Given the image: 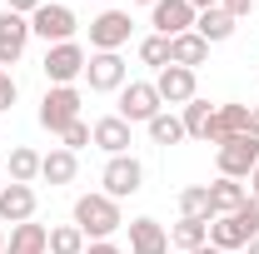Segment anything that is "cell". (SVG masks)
<instances>
[{"instance_id":"obj_1","label":"cell","mask_w":259,"mask_h":254,"mask_svg":"<svg viewBox=\"0 0 259 254\" xmlns=\"http://www.w3.org/2000/svg\"><path fill=\"white\" fill-rule=\"evenodd\" d=\"M70 224H80L85 239H110L115 229H125V215H120V199H110L105 190H90V194L75 199Z\"/></svg>"},{"instance_id":"obj_2","label":"cell","mask_w":259,"mask_h":254,"mask_svg":"<svg viewBox=\"0 0 259 254\" xmlns=\"http://www.w3.org/2000/svg\"><path fill=\"white\" fill-rule=\"evenodd\" d=\"M80 80H85L95 95H120V90L130 85V65L120 60V50H90Z\"/></svg>"},{"instance_id":"obj_3","label":"cell","mask_w":259,"mask_h":254,"mask_svg":"<svg viewBox=\"0 0 259 254\" xmlns=\"http://www.w3.org/2000/svg\"><path fill=\"white\" fill-rule=\"evenodd\" d=\"M80 105H85L80 85H50L45 100H40V125L50 130V135H65V130L80 120Z\"/></svg>"},{"instance_id":"obj_4","label":"cell","mask_w":259,"mask_h":254,"mask_svg":"<svg viewBox=\"0 0 259 254\" xmlns=\"http://www.w3.org/2000/svg\"><path fill=\"white\" fill-rule=\"evenodd\" d=\"M214 164H220V175L225 180H249L259 164V140L254 135H229L214 145Z\"/></svg>"},{"instance_id":"obj_5","label":"cell","mask_w":259,"mask_h":254,"mask_svg":"<svg viewBox=\"0 0 259 254\" xmlns=\"http://www.w3.org/2000/svg\"><path fill=\"white\" fill-rule=\"evenodd\" d=\"M164 110V100H160V90H155V80H130L125 90H120V120L125 125H150L155 115Z\"/></svg>"},{"instance_id":"obj_6","label":"cell","mask_w":259,"mask_h":254,"mask_svg":"<svg viewBox=\"0 0 259 254\" xmlns=\"http://www.w3.org/2000/svg\"><path fill=\"white\" fill-rule=\"evenodd\" d=\"M100 185L110 199H130V194L145 190V164L135 155H110L105 159V170H100Z\"/></svg>"},{"instance_id":"obj_7","label":"cell","mask_w":259,"mask_h":254,"mask_svg":"<svg viewBox=\"0 0 259 254\" xmlns=\"http://www.w3.org/2000/svg\"><path fill=\"white\" fill-rule=\"evenodd\" d=\"M85 60H90V50H85L80 40L45 45V80H50V85H75V80L85 75Z\"/></svg>"},{"instance_id":"obj_8","label":"cell","mask_w":259,"mask_h":254,"mask_svg":"<svg viewBox=\"0 0 259 254\" xmlns=\"http://www.w3.org/2000/svg\"><path fill=\"white\" fill-rule=\"evenodd\" d=\"M75 30H80L75 10H70V5H55V0H45L30 15V35H40L45 45H65V40H75Z\"/></svg>"},{"instance_id":"obj_9","label":"cell","mask_w":259,"mask_h":254,"mask_svg":"<svg viewBox=\"0 0 259 254\" xmlns=\"http://www.w3.org/2000/svg\"><path fill=\"white\" fill-rule=\"evenodd\" d=\"M130 30H135L130 10H100L90 20V50H120L130 45Z\"/></svg>"},{"instance_id":"obj_10","label":"cell","mask_w":259,"mask_h":254,"mask_svg":"<svg viewBox=\"0 0 259 254\" xmlns=\"http://www.w3.org/2000/svg\"><path fill=\"white\" fill-rule=\"evenodd\" d=\"M155 90H160L164 110L169 105H190L194 95H199V80H194V70H185V65H164V70H155Z\"/></svg>"},{"instance_id":"obj_11","label":"cell","mask_w":259,"mask_h":254,"mask_svg":"<svg viewBox=\"0 0 259 254\" xmlns=\"http://www.w3.org/2000/svg\"><path fill=\"white\" fill-rule=\"evenodd\" d=\"M150 25H155V35L175 40V35L194 30V5L190 0H155L150 5Z\"/></svg>"},{"instance_id":"obj_12","label":"cell","mask_w":259,"mask_h":254,"mask_svg":"<svg viewBox=\"0 0 259 254\" xmlns=\"http://www.w3.org/2000/svg\"><path fill=\"white\" fill-rule=\"evenodd\" d=\"M30 45V15H15V10H0V70L15 65Z\"/></svg>"},{"instance_id":"obj_13","label":"cell","mask_w":259,"mask_h":254,"mask_svg":"<svg viewBox=\"0 0 259 254\" xmlns=\"http://www.w3.org/2000/svg\"><path fill=\"white\" fill-rule=\"evenodd\" d=\"M125 229H130V254H169V224L140 215V220H130Z\"/></svg>"},{"instance_id":"obj_14","label":"cell","mask_w":259,"mask_h":254,"mask_svg":"<svg viewBox=\"0 0 259 254\" xmlns=\"http://www.w3.org/2000/svg\"><path fill=\"white\" fill-rule=\"evenodd\" d=\"M35 209H40L35 185H5L0 190V224H25L35 220Z\"/></svg>"},{"instance_id":"obj_15","label":"cell","mask_w":259,"mask_h":254,"mask_svg":"<svg viewBox=\"0 0 259 254\" xmlns=\"http://www.w3.org/2000/svg\"><path fill=\"white\" fill-rule=\"evenodd\" d=\"M90 140H95L105 155H130V145H135V125H125L120 115H105L90 125Z\"/></svg>"},{"instance_id":"obj_16","label":"cell","mask_w":259,"mask_h":254,"mask_svg":"<svg viewBox=\"0 0 259 254\" xmlns=\"http://www.w3.org/2000/svg\"><path fill=\"white\" fill-rule=\"evenodd\" d=\"M5 254H50V229L35 224V220L15 224V229L5 234Z\"/></svg>"},{"instance_id":"obj_17","label":"cell","mask_w":259,"mask_h":254,"mask_svg":"<svg viewBox=\"0 0 259 254\" xmlns=\"http://www.w3.org/2000/svg\"><path fill=\"white\" fill-rule=\"evenodd\" d=\"M75 175H80V159H75V150L55 145L50 155H40V180H45V185H75Z\"/></svg>"},{"instance_id":"obj_18","label":"cell","mask_w":259,"mask_h":254,"mask_svg":"<svg viewBox=\"0 0 259 254\" xmlns=\"http://www.w3.org/2000/svg\"><path fill=\"white\" fill-rule=\"evenodd\" d=\"M234 25H239V20L229 15L225 5H214V10H199V15H194V35H199L204 45H220V40H229V35H234Z\"/></svg>"},{"instance_id":"obj_19","label":"cell","mask_w":259,"mask_h":254,"mask_svg":"<svg viewBox=\"0 0 259 254\" xmlns=\"http://www.w3.org/2000/svg\"><path fill=\"white\" fill-rule=\"evenodd\" d=\"M214 110L220 105H209V100H199L194 95L185 110H180V120H185V140H204L209 145V130H214Z\"/></svg>"},{"instance_id":"obj_20","label":"cell","mask_w":259,"mask_h":254,"mask_svg":"<svg viewBox=\"0 0 259 254\" xmlns=\"http://www.w3.org/2000/svg\"><path fill=\"white\" fill-rule=\"evenodd\" d=\"M229 135H249V105H220L214 110V130H209V145H220Z\"/></svg>"},{"instance_id":"obj_21","label":"cell","mask_w":259,"mask_h":254,"mask_svg":"<svg viewBox=\"0 0 259 254\" xmlns=\"http://www.w3.org/2000/svg\"><path fill=\"white\" fill-rule=\"evenodd\" d=\"M209 244H214V249L239 254L244 244H249V234L239 229V220H234V215H214V220H209Z\"/></svg>"},{"instance_id":"obj_22","label":"cell","mask_w":259,"mask_h":254,"mask_svg":"<svg viewBox=\"0 0 259 254\" xmlns=\"http://www.w3.org/2000/svg\"><path fill=\"white\" fill-rule=\"evenodd\" d=\"M199 244H209V220H180V224H169V249L194 254Z\"/></svg>"},{"instance_id":"obj_23","label":"cell","mask_w":259,"mask_h":254,"mask_svg":"<svg viewBox=\"0 0 259 254\" xmlns=\"http://www.w3.org/2000/svg\"><path fill=\"white\" fill-rule=\"evenodd\" d=\"M204 60H209V45H204L194 30H185V35H175V40H169V65L194 70V65H204Z\"/></svg>"},{"instance_id":"obj_24","label":"cell","mask_w":259,"mask_h":254,"mask_svg":"<svg viewBox=\"0 0 259 254\" xmlns=\"http://www.w3.org/2000/svg\"><path fill=\"white\" fill-rule=\"evenodd\" d=\"M244 199H249V190H244L239 180H225V175H220V180L209 185V209H214V215H234Z\"/></svg>"},{"instance_id":"obj_25","label":"cell","mask_w":259,"mask_h":254,"mask_svg":"<svg viewBox=\"0 0 259 254\" xmlns=\"http://www.w3.org/2000/svg\"><path fill=\"white\" fill-rule=\"evenodd\" d=\"M35 180H40V150L15 145L10 150V185H35Z\"/></svg>"},{"instance_id":"obj_26","label":"cell","mask_w":259,"mask_h":254,"mask_svg":"<svg viewBox=\"0 0 259 254\" xmlns=\"http://www.w3.org/2000/svg\"><path fill=\"white\" fill-rule=\"evenodd\" d=\"M180 220H214V209H209V185H185V190H180Z\"/></svg>"},{"instance_id":"obj_27","label":"cell","mask_w":259,"mask_h":254,"mask_svg":"<svg viewBox=\"0 0 259 254\" xmlns=\"http://www.w3.org/2000/svg\"><path fill=\"white\" fill-rule=\"evenodd\" d=\"M145 130H150V140H155V145H180V140H185V120H180V115H169V110H160Z\"/></svg>"},{"instance_id":"obj_28","label":"cell","mask_w":259,"mask_h":254,"mask_svg":"<svg viewBox=\"0 0 259 254\" xmlns=\"http://www.w3.org/2000/svg\"><path fill=\"white\" fill-rule=\"evenodd\" d=\"M85 234H80V224H55L50 229V254H85Z\"/></svg>"},{"instance_id":"obj_29","label":"cell","mask_w":259,"mask_h":254,"mask_svg":"<svg viewBox=\"0 0 259 254\" xmlns=\"http://www.w3.org/2000/svg\"><path fill=\"white\" fill-rule=\"evenodd\" d=\"M140 65L164 70V65H169V40H164V35H145V40H140Z\"/></svg>"},{"instance_id":"obj_30","label":"cell","mask_w":259,"mask_h":254,"mask_svg":"<svg viewBox=\"0 0 259 254\" xmlns=\"http://www.w3.org/2000/svg\"><path fill=\"white\" fill-rule=\"evenodd\" d=\"M60 145H65V150H75V155H80L85 145H95V140H90V125H85V120H75V125H70V130L60 135Z\"/></svg>"},{"instance_id":"obj_31","label":"cell","mask_w":259,"mask_h":254,"mask_svg":"<svg viewBox=\"0 0 259 254\" xmlns=\"http://www.w3.org/2000/svg\"><path fill=\"white\" fill-rule=\"evenodd\" d=\"M234 220H239V229L254 239V234H259V199H244V204L234 209Z\"/></svg>"},{"instance_id":"obj_32","label":"cell","mask_w":259,"mask_h":254,"mask_svg":"<svg viewBox=\"0 0 259 254\" xmlns=\"http://www.w3.org/2000/svg\"><path fill=\"white\" fill-rule=\"evenodd\" d=\"M15 95H20V85L10 80V70H0V115H5V110L15 105Z\"/></svg>"},{"instance_id":"obj_33","label":"cell","mask_w":259,"mask_h":254,"mask_svg":"<svg viewBox=\"0 0 259 254\" xmlns=\"http://www.w3.org/2000/svg\"><path fill=\"white\" fill-rule=\"evenodd\" d=\"M85 254H125V249H120L115 239H90V244H85Z\"/></svg>"},{"instance_id":"obj_34","label":"cell","mask_w":259,"mask_h":254,"mask_svg":"<svg viewBox=\"0 0 259 254\" xmlns=\"http://www.w3.org/2000/svg\"><path fill=\"white\" fill-rule=\"evenodd\" d=\"M45 0H5V10H15V15H35Z\"/></svg>"},{"instance_id":"obj_35","label":"cell","mask_w":259,"mask_h":254,"mask_svg":"<svg viewBox=\"0 0 259 254\" xmlns=\"http://www.w3.org/2000/svg\"><path fill=\"white\" fill-rule=\"evenodd\" d=\"M220 5H225L229 15H234V20H239V15H249V10H254V0H220Z\"/></svg>"},{"instance_id":"obj_36","label":"cell","mask_w":259,"mask_h":254,"mask_svg":"<svg viewBox=\"0 0 259 254\" xmlns=\"http://www.w3.org/2000/svg\"><path fill=\"white\" fill-rule=\"evenodd\" d=\"M249 135L259 140V110H254V105H249Z\"/></svg>"},{"instance_id":"obj_37","label":"cell","mask_w":259,"mask_h":254,"mask_svg":"<svg viewBox=\"0 0 259 254\" xmlns=\"http://www.w3.org/2000/svg\"><path fill=\"white\" fill-rule=\"evenodd\" d=\"M249 199H259V164H254V175H249Z\"/></svg>"},{"instance_id":"obj_38","label":"cell","mask_w":259,"mask_h":254,"mask_svg":"<svg viewBox=\"0 0 259 254\" xmlns=\"http://www.w3.org/2000/svg\"><path fill=\"white\" fill-rule=\"evenodd\" d=\"M190 5H194V15H199V10H214L220 0H190Z\"/></svg>"},{"instance_id":"obj_39","label":"cell","mask_w":259,"mask_h":254,"mask_svg":"<svg viewBox=\"0 0 259 254\" xmlns=\"http://www.w3.org/2000/svg\"><path fill=\"white\" fill-rule=\"evenodd\" d=\"M194 254H229V249H214V244H199Z\"/></svg>"},{"instance_id":"obj_40","label":"cell","mask_w":259,"mask_h":254,"mask_svg":"<svg viewBox=\"0 0 259 254\" xmlns=\"http://www.w3.org/2000/svg\"><path fill=\"white\" fill-rule=\"evenodd\" d=\"M244 249H249V254H259V234H254V239H249V244H244Z\"/></svg>"},{"instance_id":"obj_41","label":"cell","mask_w":259,"mask_h":254,"mask_svg":"<svg viewBox=\"0 0 259 254\" xmlns=\"http://www.w3.org/2000/svg\"><path fill=\"white\" fill-rule=\"evenodd\" d=\"M0 254H5V234H0Z\"/></svg>"},{"instance_id":"obj_42","label":"cell","mask_w":259,"mask_h":254,"mask_svg":"<svg viewBox=\"0 0 259 254\" xmlns=\"http://www.w3.org/2000/svg\"><path fill=\"white\" fill-rule=\"evenodd\" d=\"M0 190H5V175H0Z\"/></svg>"},{"instance_id":"obj_43","label":"cell","mask_w":259,"mask_h":254,"mask_svg":"<svg viewBox=\"0 0 259 254\" xmlns=\"http://www.w3.org/2000/svg\"><path fill=\"white\" fill-rule=\"evenodd\" d=\"M140 5H155V0H140Z\"/></svg>"}]
</instances>
